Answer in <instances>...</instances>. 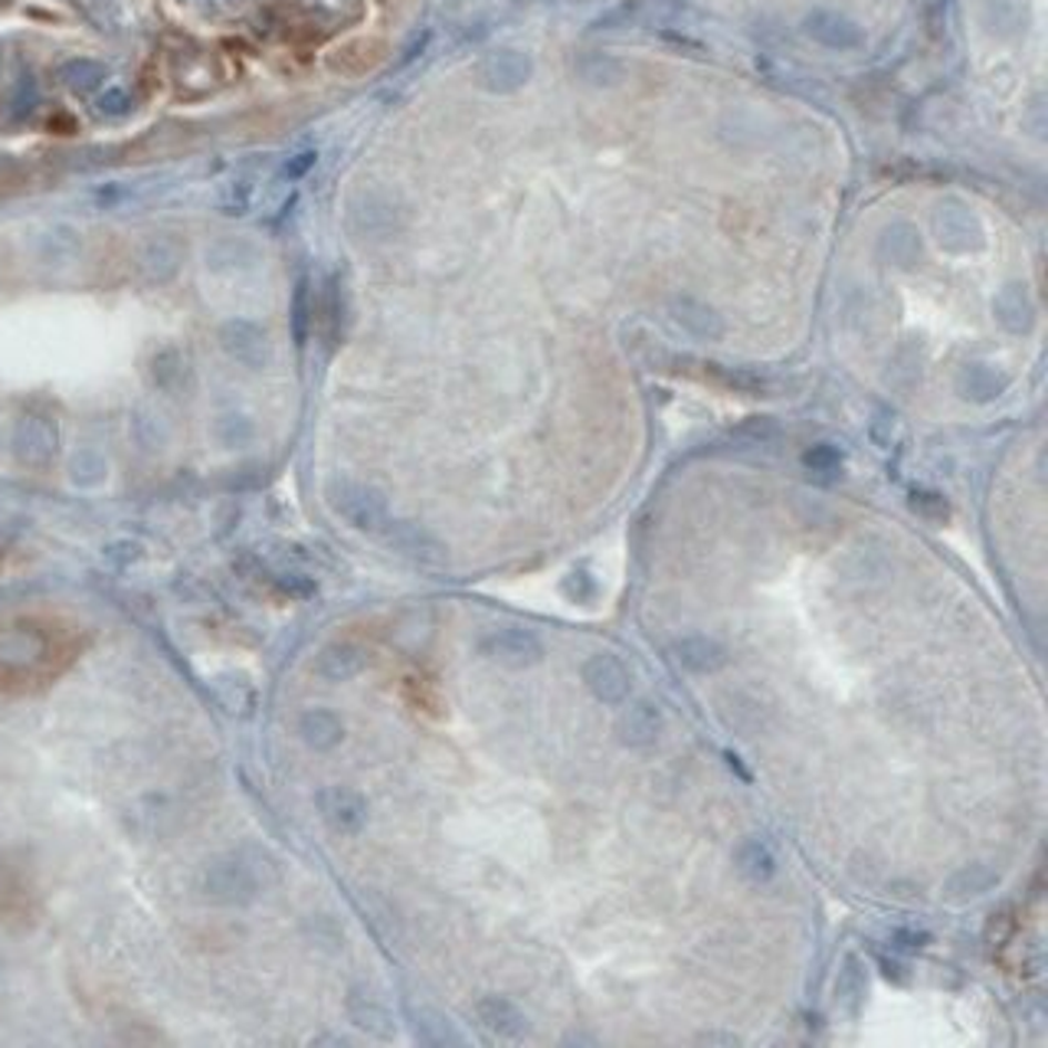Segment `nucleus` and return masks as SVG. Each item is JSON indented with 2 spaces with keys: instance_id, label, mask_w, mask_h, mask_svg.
Masks as SVG:
<instances>
[{
  "instance_id": "393cba45",
  "label": "nucleus",
  "mask_w": 1048,
  "mask_h": 1048,
  "mask_svg": "<svg viewBox=\"0 0 1048 1048\" xmlns=\"http://www.w3.org/2000/svg\"><path fill=\"white\" fill-rule=\"evenodd\" d=\"M102 109H105V112H125V109H129V95H125L122 89H109V92L102 95Z\"/></svg>"
},
{
  "instance_id": "9d476101",
  "label": "nucleus",
  "mask_w": 1048,
  "mask_h": 1048,
  "mask_svg": "<svg viewBox=\"0 0 1048 1048\" xmlns=\"http://www.w3.org/2000/svg\"><path fill=\"white\" fill-rule=\"evenodd\" d=\"M367 669V652L354 642H332L322 649L315 672L328 682H348L354 675H360Z\"/></svg>"
},
{
  "instance_id": "9b49d317",
  "label": "nucleus",
  "mask_w": 1048,
  "mask_h": 1048,
  "mask_svg": "<svg viewBox=\"0 0 1048 1048\" xmlns=\"http://www.w3.org/2000/svg\"><path fill=\"white\" fill-rule=\"evenodd\" d=\"M348 1016L357 1029H364V1032H370V1036H377V1039H390V1036L397 1032L390 1009H387L377 996H370V993H364V989H350Z\"/></svg>"
},
{
  "instance_id": "f3484780",
  "label": "nucleus",
  "mask_w": 1048,
  "mask_h": 1048,
  "mask_svg": "<svg viewBox=\"0 0 1048 1048\" xmlns=\"http://www.w3.org/2000/svg\"><path fill=\"white\" fill-rule=\"evenodd\" d=\"M865 993H868V974H865V964L858 957H845L842 960V970L836 977V999L845 1006V1013H858L862 1003H865Z\"/></svg>"
},
{
  "instance_id": "39448f33",
  "label": "nucleus",
  "mask_w": 1048,
  "mask_h": 1048,
  "mask_svg": "<svg viewBox=\"0 0 1048 1048\" xmlns=\"http://www.w3.org/2000/svg\"><path fill=\"white\" fill-rule=\"evenodd\" d=\"M315 806H318L322 820L335 833H345V836H357L367 823V800L348 786H325L315 796Z\"/></svg>"
},
{
  "instance_id": "423d86ee",
  "label": "nucleus",
  "mask_w": 1048,
  "mask_h": 1048,
  "mask_svg": "<svg viewBox=\"0 0 1048 1048\" xmlns=\"http://www.w3.org/2000/svg\"><path fill=\"white\" fill-rule=\"evenodd\" d=\"M476 1016L482 1022V1029H489L498 1039H521L528 1032V1016L518 1009V1003H511L508 996L489 993L476 1003Z\"/></svg>"
},
{
  "instance_id": "4468645a",
  "label": "nucleus",
  "mask_w": 1048,
  "mask_h": 1048,
  "mask_svg": "<svg viewBox=\"0 0 1048 1048\" xmlns=\"http://www.w3.org/2000/svg\"><path fill=\"white\" fill-rule=\"evenodd\" d=\"M213 695H216V701H220L230 714H236V718L253 714V708H256V701H260L256 685H253L250 675H243V672H220V675L213 679Z\"/></svg>"
},
{
  "instance_id": "0eeeda50",
  "label": "nucleus",
  "mask_w": 1048,
  "mask_h": 1048,
  "mask_svg": "<svg viewBox=\"0 0 1048 1048\" xmlns=\"http://www.w3.org/2000/svg\"><path fill=\"white\" fill-rule=\"evenodd\" d=\"M662 731V711L652 701H632L617 721V734L627 747H652Z\"/></svg>"
},
{
  "instance_id": "2eb2a0df",
  "label": "nucleus",
  "mask_w": 1048,
  "mask_h": 1048,
  "mask_svg": "<svg viewBox=\"0 0 1048 1048\" xmlns=\"http://www.w3.org/2000/svg\"><path fill=\"white\" fill-rule=\"evenodd\" d=\"M734 865L754 885H764L776 875V855L761 836H747L734 848Z\"/></svg>"
},
{
  "instance_id": "5701e85b",
  "label": "nucleus",
  "mask_w": 1048,
  "mask_h": 1048,
  "mask_svg": "<svg viewBox=\"0 0 1048 1048\" xmlns=\"http://www.w3.org/2000/svg\"><path fill=\"white\" fill-rule=\"evenodd\" d=\"M895 947H902V950H917V947H924L927 940H930V934L927 930H914V927H902V930H895Z\"/></svg>"
},
{
  "instance_id": "6ab92c4d",
  "label": "nucleus",
  "mask_w": 1048,
  "mask_h": 1048,
  "mask_svg": "<svg viewBox=\"0 0 1048 1048\" xmlns=\"http://www.w3.org/2000/svg\"><path fill=\"white\" fill-rule=\"evenodd\" d=\"M20 452L27 456V459H47L50 456V449H53V433L47 429V426H40V423H27L23 429H20Z\"/></svg>"
},
{
  "instance_id": "a878e982",
  "label": "nucleus",
  "mask_w": 1048,
  "mask_h": 1048,
  "mask_svg": "<svg viewBox=\"0 0 1048 1048\" xmlns=\"http://www.w3.org/2000/svg\"><path fill=\"white\" fill-rule=\"evenodd\" d=\"M882 974L888 979H895V983H905V979H908L905 967H902L898 960H888V957H882Z\"/></svg>"
},
{
  "instance_id": "7ed1b4c3",
  "label": "nucleus",
  "mask_w": 1048,
  "mask_h": 1048,
  "mask_svg": "<svg viewBox=\"0 0 1048 1048\" xmlns=\"http://www.w3.org/2000/svg\"><path fill=\"white\" fill-rule=\"evenodd\" d=\"M583 675V685L590 689V695L603 704H623L632 692V675L629 669L610 652H597L583 662L580 669Z\"/></svg>"
},
{
  "instance_id": "412c9836",
  "label": "nucleus",
  "mask_w": 1048,
  "mask_h": 1048,
  "mask_svg": "<svg viewBox=\"0 0 1048 1048\" xmlns=\"http://www.w3.org/2000/svg\"><path fill=\"white\" fill-rule=\"evenodd\" d=\"M679 318L685 322V328H692V332L701 335V338L718 335V322H714V315H711V312H704V308H699V305H685Z\"/></svg>"
},
{
  "instance_id": "6e6552de",
  "label": "nucleus",
  "mask_w": 1048,
  "mask_h": 1048,
  "mask_svg": "<svg viewBox=\"0 0 1048 1048\" xmlns=\"http://www.w3.org/2000/svg\"><path fill=\"white\" fill-rule=\"evenodd\" d=\"M675 659L685 672L711 675L728 665V649L711 635H685L675 642Z\"/></svg>"
},
{
  "instance_id": "20e7f679",
  "label": "nucleus",
  "mask_w": 1048,
  "mask_h": 1048,
  "mask_svg": "<svg viewBox=\"0 0 1048 1048\" xmlns=\"http://www.w3.org/2000/svg\"><path fill=\"white\" fill-rule=\"evenodd\" d=\"M482 652L505 669H531L545 659V645L528 629H495L482 639Z\"/></svg>"
},
{
  "instance_id": "ddd939ff",
  "label": "nucleus",
  "mask_w": 1048,
  "mask_h": 1048,
  "mask_svg": "<svg viewBox=\"0 0 1048 1048\" xmlns=\"http://www.w3.org/2000/svg\"><path fill=\"white\" fill-rule=\"evenodd\" d=\"M528 75H531V63H528L521 53H511V50L495 53V57H489V60L482 63V85L491 89V92H511V89H518Z\"/></svg>"
},
{
  "instance_id": "b1692460",
  "label": "nucleus",
  "mask_w": 1048,
  "mask_h": 1048,
  "mask_svg": "<svg viewBox=\"0 0 1048 1048\" xmlns=\"http://www.w3.org/2000/svg\"><path fill=\"white\" fill-rule=\"evenodd\" d=\"M312 164H315V151H305V154L288 157V161H285V167H282V174H285L288 181H295V177L308 174V171H312Z\"/></svg>"
},
{
  "instance_id": "f8f14e48",
  "label": "nucleus",
  "mask_w": 1048,
  "mask_h": 1048,
  "mask_svg": "<svg viewBox=\"0 0 1048 1048\" xmlns=\"http://www.w3.org/2000/svg\"><path fill=\"white\" fill-rule=\"evenodd\" d=\"M298 734L312 751H332L345 741V724L328 708H312L298 718Z\"/></svg>"
},
{
  "instance_id": "a211bd4d",
  "label": "nucleus",
  "mask_w": 1048,
  "mask_h": 1048,
  "mask_svg": "<svg viewBox=\"0 0 1048 1048\" xmlns=\"http://www.w3.org/2000/svg\"><path fill=\"white\" fill-rule=\"evenodd\" d=\"M1003 387H1006V380H1003L993 367H986V364H967L964 374H960V394L970 397V400H977V404H986V400L999 397Z\"/></svg>"
},
{
  "instance_id": "f03ea898",
  "label": "nucleus",
  "mask_w": 1048,
  "mask_h": 1048,
  "mask_svg": "<svg viewBox=\"0 0 1048 1048\" xmlns=\"http://www.w3.org/2000/svg\"><path fill=\"white\" fill-rule=\"evenodd\" d=\"M328 498H332L335 511L357 531H384L387 528V505L374 489L357 486V482H335L328 489Z\"/></svg>"
},
{
  "instance_id": "dca6fc26",
  "label": "nucleus",
  "mask_w": 1048,
  "mask_h": 1048,
  "mask_svg": "<svg viewBox=\"0 0 1048 1048\" xmlns=\"http://www.w3.org/2000/svg\"><path fill=\"white\" fill-rule=\"evenodd\" d=\"M999 885V872L996 868H989V865H967V868H960L950 882H947V898L950 902H970V898H979V895H986V892H993Z\"/></svg>"
},
{
  "instance_id": "1a4fd4ad",
  "label": "nucleus",
  "mask_w": 1048,
  "mask_h": 1048,
  "mask_svg": "<svg viewBox=\"0 0 1048 1048\" xmlns=\"http://www.w3.org/2000/svg\"><path fill=\"white\" fill-rule=\"evenodd\" d=\"M220 342H223V348L230 350L236 360H243L246 367H263L266 364V335H263V328L260 325H253V322H226L223 328H220Z\"/></svg>"
},
{
  "instance_id": "f257e3e1",
  "label": "nucleus",
  "mask_w": 1048,
  "mask_h": 1048,
  "mask_svg": "<svg viewBox=\"0 0 1048 1048\" xmlns=\"http://www.w3.org/2000/svg\"><path fill=\"white\" fill-rule=\"evenodd\" d=\"M201 888H204V895L210 902L240 908V905L256 902L263 882H260V872L243 855H220L204 868Z\"/></svg>"
},
{
  "instance_id": "4be33fe9",
  "label": "nucleus",
  "mask_w": 1048,
  "mask_h": 1048,
  "mask_svg": "<svg viewBox=\"0 0 1048 1048\" xmlns=\"http://www.w3.org/2000/svg\"><path fill=\"white\" fill-rule=\"evenodd\" d=\"M806 466H810L813 472H836L838 466H842V452H838L836 446H816V449L806 452Z\"/></svg>"
},
{
  "instance_id": "aec40b11",
  "label": "nucleus",
  "mask_w": 1048,
  "mask_h": 1048,
  "mask_svg": "<svg viewBox=\"0 0 1048 1048\" xmlns=\"http://www.w3.org/2000/svg\"><path fill=\"white\" fill-rule=\"evenodd\" d=\"M292 335L298 345H305V335H308V282L305 279L295 285V295H292Z\"/></svg>"
}]
</instances>
